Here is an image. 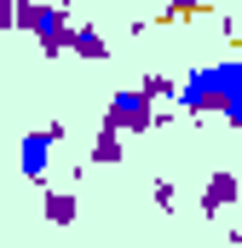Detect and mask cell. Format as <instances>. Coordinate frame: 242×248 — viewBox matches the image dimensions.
<instances>
[{
	"instance_id": "1",
	"label": "cell",
	"mask_w": 242,
	"mask_h": 248,
	"mask_svg": "<svg viewBox=\"0 0 242 248\" xmlns=\"http://www.w3.org/2000/svg\"><path fill=\"white\" fill-rule=\"evenodd\" d=\"M69 23H75V17L63 12L58 0H17V12H12V29L35 35L46 58H63V35H69Z\"/></svg>"
},
{
	"instance_id": "2",
	"label": "cell",
	"mask_w": 242,
	"mask_h": 248,
	"mask_svg": "<svg viewBox=\"0 0 242 248\" xmlns=\"http://www.w3.org/2000/svg\"><path fill=\"white\" fill-rule=\"evenodd\" d=\"M173 104H179L184 116H219V75H213V63H196L190 75L179 81V93H173Z\"/></svg>"
},
{
	"instance_id": "3",
	"label": "cell",
	"mask_w": 242,
	"mask_h": 248,
	"mask_svg": "<svg viewBox=\"0 0 242 248\" xmlns=\"http://www.w3.org/2000/svg\"><path fill=\"white\" fill-rule=\"evenodd\" d=\"M150 122H156V104H150L138 87H116V93H110L104 127H116V133H150Z\"/></svg>"
},
{
	"instance_id": "4",
	"label": "cell",
	"mask_w": 242,
	"mask_h": 248,
	"mask_svg": "<svg viewBox=\"0 0 242 248\" xmlns=\"http://www.w3.org/2000/svg\"><path fill=\"white\" fill-rule=\"evenodd\" d=\"M58 139H63V122L23 133V144H17V168H23L29 179H46V168H52V144H58Z\"/></svg>"
},
{
	"instance_id": "5",
	"label": "cell",
	"mask_w": 242,
	"mask_h": 248,
	"mask_svg": "<svg viewBox=\"0 0 242 248\" xmlns=\"http://www.w3.org/2000/svg\"><path fill=\"white\" fill-rule=\"evenodd\" d=\"M213 75H219V116L231 127H242V58L213 63Z\"/></svg>"
},
{
	"instance_id": "6",
	"label": "cell",
	"mask_w": 242,
	"mask_h": 248,
	"mask_svg": "<svg viewBox=\"0 0 242 248\" xmlns=\"http://www.w3.org/2000/svg\"><path fill=\"white\" fill-rule=\"evenodd\" d=\"M237 196H242V173H225V168H219V173H208V185H202V214L213 219V214H225Z\"/></svg>"
},
{
	"instance_id": "7",
	"label": "cell",
	"mask_w": 242,
	"mask_h": 248,
	"mask_svg": "<svg viewBox=\"0 0 242 248\" xmlns=\"http://www.w3.org/2000/svg\"><path fill=\"white\" fill-rule=\"evenodd\" d=\"M63 52H75V58H87V63H104V58H110V41H104L92 23H69V35H63Z\"/></svg>"
},
{
	"instance_id": "8",
	"label": "cell",
	"mask_w": 242,
	"mask_h": 248,
	"mask_svg": "<svg viewBox=\"0 0 242 248\" xmlns=\"http://www.w3.org/2000/svg\"><path fill=\"white\" fill-rule=\"evenodd\" d=\"M121 139H127V133H116V127L98 122V133H92V162H98V168H116L121 156H127V144H121Z\"/></svg>"
},
{
	"instance_id": "9",
	"label": "cell",
	"mask_w": 242,
	"mask_h": 248,
	"mask_svg": "<svg viewBox=\"0 0 242 248\" xmlns=\"http://www.w3.org/2000/svg\"><path fill=\"white\" fill-rule=\"evenodd\" d=\"M46 219H52V225H75V219H81L75 190H52V196H46Z\"/></svg>"
},
{
	"instance_id": "10",
	"label": "cell",
	"mask_w": 242,
	"mask_h": 248,
	"mask_svg": "<svg viewBox=\"0 0 242 248\" xmlns=\"http://www.w3.org/2000/svg\"><path fill=\"white\" fill-rule=\"evenodd\" d=\"M138 93H144V98H150V104H156V110H162V98H167V104H173V93H179V81H173V75H162V69H150V75H144V87H138Z\"/></svg>"
},
{
	"instance_id": "11",
	"label": "cell",
	"mask_w": 242,
	"mask_h": 248,
	"mask_svg": "<svg viewBox=\"0 0 242 248\" xmlns=\"http://www.w3.org/2000/svg\"><path fill=\"white\" fill-rule=\"evenodd\" d=\"M208 0H162V23H184V17H202Z\"/></svg>"
},
{
	"instance_id": "12",
	"label": "cell",
	"mask_w": 242,
	"mask_h": 248,
	"mask_svg": "<svg viewBox=\"0 0 242 248\" xmlns=\"http://www.w3.org/2000/svg\"><path fill=\"white\" fill-rule=\"evenodd\" d=\"M150 196H156V208H162V214H173V202H179V185H173L167 173H156V179H150Z\"/></svg>"
},
{
	"instance_id": "13",
	"label": "cell",
	"mask_w": 242,
	"mask_h": 248,
	"mask_svg": "<svg viewBox=\"0 0 242 248\" xmlns=\"http://www.w3.org/2000/svg\"><path fill=\"white\" fill-rule=\"evenodd\" d=\"M12 12H17V0H0V35L12 29Z\"/></svg>"
},
{
	"instance_id": "14",
	"label": "cell",
	"mask_w": 242,
	"mask_h": 248,
	"mask_svg": "<svg viewBox=\"0 0 242 248\" xmlns=\"http://www.w3.org/2000/svg\"><path fill=\"white\" fill-rule=\"evenodd\" d=\"M237 41H242V35H237Z\"/></svg>"
}]
</instances>
